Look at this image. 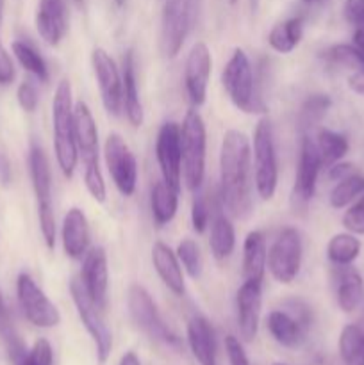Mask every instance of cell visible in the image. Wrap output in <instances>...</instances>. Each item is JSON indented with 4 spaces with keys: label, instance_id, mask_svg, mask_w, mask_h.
<instances>
[{
    "label": "cell",
    "instance_id": "obj_54",
    "mask_svg": "<svg viewBox=\"0 0 364 365\" xmlns=\"http://www.w3.org/2000/svg\"><path fill=\"white\" fill-rule=\"evenodd\" d=\"M302 2H305V4H318V2H321V0H302Z\"/></svg>",
    "mask_w": 364,
    "mask_h": 365
},
{
    "label": "cell",
    "instance_id": "obj_44",
    "mask_svg": "<svg viewBox=\"0 0 364 365\" xmlns=\"http://www.w3.org/2000/svg\"><path fill=\"white\" fill-rule=\"evenodd\" d=\"M225 351H227L228 364L231 365H250L248 355H246L241 341L238 337H234V335H228L225 339Z\"/></svg>",
    "mask_w": 364,
    "mask_h": 365
},
{
    "label": "cell",
    "instance_id": "obj_15",
    "mask_svg": "<svg viewBox=\"0 0 364 365\" xmlns=\"http://www.w3.org/2000/svg\"><path fill=\"white\" fill-rule=\"evenodd\" d=\"M91 66L100 89L103 109L111 116H120L123 113V86H121V71L116 61L106 48L96 46L91 52Z\"/></svg>",
    "mask_w": 364,
    "mask_h": 365
},
{
    "label": "cell",
    "instance_id": "obj_36",
    "mask_svg": "<svg viewBox=\"0 0 364 365\" xmlns=\"http://www.w3.org/2000/svg\"><path fill=\"white\" fill-rule=\"evenodd\" d=\"M321 59L328 66L348 70L350 73H360V71H364V57L357 52L355 46L346 45V43H338V45L328 46L321 53Z\"/></svg>",
    "mask_w": 364,
    "mask_h": 365
},
{
    "label": "cell",
    "instance_id": "obj_22",
    "mask_svg": "<svg viewBox=\"0 0 364 365\" xmlns=\"http://www.w3.org/2000/svg\"><path fill=\"white\" fill-rule=\"evenodd\" d=\"M335 302L345 314L355 312L364 302V280L352 266H334L332 273Z\"/></svg>",
    "mask_w": 364,
    "mask_h": 365
},
{
    "label": "cell",
    "instance_id": "obj_33",
    "mask_svg": "<svg viewBox=\"0 0 364 365\" xmlns=\"http://www.w3.org/2000/svg\"><path fill=\"white\" fill-rule=\"evenodd\" d=\"M360 241L352 232H341L332 235L327 242V259L332 266H352L360 255Z\"/></svg>",
    "mask_w": 364,
    "mask_h": 365
},
{
    "label": "cell",
    "instance_id": "obj_4",
    "mask_svg": "<svg viewBox=\"0 0 364 365\" xmlns=\"http://www.w3.org/2000/svg\"><path fill=\"white\" fill-rule=\"evenodd\" d=\"M221 86L234 103L245 114H264L266 106L257 93L256 73L250 57L243 48H234L221 71Z\"/></svg>",
    "mask_w": 364,
    "mask_h": 365
},
{
    "label": "cell",
    "instance_id": "obj_49",
    "mask_svg": "<svg viewBox=\"0 0 364 365\" xmlns=\"http://www.w3.org/2000/svg\"><path fill=\"white\" fill-rule=\"evenodd\" d=\"M352 45L355 46L357 52H359L360 56L364 57V27L355 29V32H353V41H352Z\"/></svg>",
    "mask_w": 364,
    "mask_h": 365
},
{
    "label": "cell",
    "instance_id": "obj_16",
    "mask_svg": "<svg viewBox=\"0 0 364 365\" xmlns=\"http://www.w3.org/2000/svg\"><path fill=\"white\" fill-rule=\"evenodd\" d=\"M156 157L159 164L161 180L173 191L181 192L182 182V145L181 125L166 121L157 132Z\"/></svg>",
    "mask_w": 364,
    "mask_h": 365
},
{
    "label": "cell",
    "instance_id": "obj_31",
    "mask_svg": "<svg viewBox=\"0 0 364 365\" xmlns=\"http://www.w3.org/2000/svg\"><path fill=\"white\" fill-rule=\"evenodd\" d=\"M339 356L345 365H364V316L359 323L346 324L341 330Z\"/></svg>",
    "mask_w": 364,
    "mask_h": 365
},
{
    "label": "cell",
    "instance_id": "obj_20",
    "mask_svg": "<svg viewBox=\"0 0 364 365\" xmlns=\"http://www.w3.org/2000/svg\"><path fill=\"white\" fill-rule=\"evenodd\" d=\"M36 31L49 46H57L68 32V7L64 0H38Z\"/></svg>",
    "mask_w": 364,
    "mask_h": 365
},
{
    "label": "cell",
    "instance_id": "obj_8",
    "mask_svg": "<svg viewBox=\"0 0 364 365\" xmlns=\"http://www.w3.org/2000/svg\"><path fill=\"white\" fill-rule=\"evenodd\" d=\"M202 0H164L161 13V52L175 59L184 46L186 38L198 20Z\"/></svg>",
    "mask_w": 364,
    "mask_h": 365
},
{
    "label": "cell",
    "instance_id": "obj_24",
    "mask_svg": "<svg viewBox=\"0 0 364 365\" xmlns=\"http://www.w3.org/2000/svg\"><path fill=\"white\" fill-rule=\"evenodd\" d=\"M152 264L156 269L157 277L164 284L168 291L173 292L175 296H182L186 292V282H184V271H182V264L178 260L177 253L164 245L163 241L153 242L152 246Z\"/></svg>",
    "mask_w": 364,
    "mask_h": 365
},
{
    "label": "cell",
    "instance_id": "obj_10",
    "mask_svg": "<svg viewBox=\"0 0 364 365\" xmlns=\"http://www.w3.org/2000/svg\"><path fill=\"white\" fill-rule=\"evenodd\" d=\"M323 170L320 153H318L316 143L310 138V134H303L300 141L298 163H296L295 182H293L291 191V209L295 214H305L310 202L316 192L318 177Z\"/></svg>",
    "mask_w": 364,
    "mask_h": 365
},
{
    "label": "cell",
    "instance_id": "obj_52",
    "mask_svg": "<svg viewBox=\"0 0 364 365\" xmlns=\"http://www.w3.org/2000/svg\"><path fill=\"white\" fill-rule=\"evenodd\" d=\"M74 2L77 7H84V0H74Z\"/></svg>",
    "mask_w": 364,
    "mask_h": 365
},
{
    "label": "cell",
    "instance_id": "obj_26",
    "mask_svg": "<svg viewBox=\"0 0 364 365\" xmlns=\"http://www.w3.org/2000/svg\"><path fill=\"white\" fill-rule=\"evenodd\" d=\"M266 328L271 337L284 348H298L309 331V328L303 327L288 309L271 310L266 317Z\"/></svg>",
    "mask_w": 364,
    "mask_h": 365
},
{
    "label": "cell",
    "instance_id": "obj_17",
    "mask_svg": "<svg viewBox=\"0 0 364 365\" xmlns=\"http://www.w3.org/2000/svg\"><path fill=\"white\" fill-rule=\"evenodd\" d=\"M211 71H213V56L209 46L203 41H196L189 50L184 64L186 95L195 109L206 103Z\"/></svg>",
    "mask_w": 364,
    "mask_h": 365
},
{
    "label": "cell",
    "instance_id": "obj_55",
    "mask_svg": "<svg viewBox=\"0 0 364 365\" xmlns=\"http://www.w3.org/2000/svg\"><path fill=\"white\" fill-rule=\"evenodd\" d=\"M236 2H238V0H231V4H236Z\"/></svg>",
    "mask_w": 364,
    "mask_h": 365
},
{
    "label": "cell",
    "instance_id": "obj_32",
    "mask_svg": "<svg viewBox=\"0 0 364 365\" xmlns=\"http://www.w3.org/2000/svg\"><path fill=\"white\" fill-rule=\"evenodd\" d=\"M314 143H316L318 153H320V159L323 168L334 166L335 163L343 160V157L348 153L350 143L346 139V135L339 134V132L330 130V128H320L316 132V138H314Z\"/></svg>",
    "mask_w": 364,
    "mask_h": 365
},
{
    "label": "cell",
    "instance_id": "obj_14",
    "mask_svg": "<svg viewBox=\"0 0 364 365\" xmlns=\"http://www.w3.org/2000/svg\"><path fill=\"white\" fill-rule=\"evenodd\" d=\"M16 296L25 319L36 328H56L61 323L57 307L50 302L41 287L29 273H20L16 278Z\"/></svg>",
    "mask_w": 364,
    "mask_h": 365
},
{
    "label": "cell",
    "instance_id": "obj_21",
    "mask_svg": "<svg viewBox=\"0 0 364 365\" xmlns=\"http://www.w3.org/2000/svg\"><path fill=\"white\" fill-rule=\"evenodd\" d=\"M61 241H63L64 255L71 260H82V257L91 248V235L86 214L79 207H71L63 217L61 227Z\"/></svg>",
    "mask_w": 364,
    "mask_h": 365
},
{
    "label": "cell",
    "instance_id": "obj_2",
    "mask_svg": "<svg viewBox=\"0 0 364 365\" xmlns=\"http://www.w3.org/2000/svg\"><path fill=\"white\" fill-rule=\"evenodd\" d=\"M74 127L79 159L84 164V185L95 202L103 203L107 198V189L100 170L98 127L89 106L82 100L74 106Z\"/></svg>",
    "mask_w": 364,
    "mask_h": 365
},
{
    "label": "cell",
    "instance_id": "obj_35",
    "mask_svg": "<svg viewBox=\"0 0 364 365\" xmlns=\"http://www.w3.org/2000/svg\"><path fill=\"white\" fill-rule=\"evenodd\" d=\"M0 341L6 346L7 353H9V359L13 360V364H20V360L24 359L27 349H25L20 335L16 334L13 316H11V310L9 307H7L2 291H0Z\"/></svg>",
    "mask_w": 364,
    "mask_h": 365
},
{
    "label": "cell",
    "instance_id": "obj_46",
    "mask_svg": "<svg viewBox=\"0 0 364 365\" xmlns=\"http://www.w3.org/2000/svg\"><path fill=\"white\" fill-rule=\"evenodd\" d=\"M14 77H16L14 63L0 41V86H9L14 81Z\"/></svg>",
    "mask_w": 364,
    "mask_h": 365
},
{
    "label": "cell",
    "instance_id": "obj_29",
    "mask_svg": "<svg viewBox=\"0 0 364 365\" xmlns=\"http://www.w3.org/2000/svg\"><path fill=\"white\" fill-rule=\"evenodd\" d=\"M150 210L156 227L163 228L173 221L178 210V192L173 191L163 180L156 182L150 192Z\"/></svg>",
    "mask_w": 364,
    "mask_h": 365
},
{
    "label": "cell",
    "instance_id": "obj_45",
    "mask_svg": "<svg viewBox=\"0 0 364 365\" xmlns=\"http://www.w3.org/2000/svg\"><path fill=\"white\" fill-rule=\"evenodd\" d=\"M343 13L350 25L355 29L364 27V0H345Z\"/></svg>",
    "mask_w": 364,
    "mask_h": 365
},
{
    "label": "cell",
    "instance_id": "obj_9",
    "mask_svg": "<svg viewBox=\"0 0 364 365\" xmlns=\"http://www.w3.org/2000/svg\"><path fill=\"white\" fill-rule=\"evenodd\" d=\"M127 307L128 314H131L132 321L136 327L148 335L152 341L161 342L170 348H178L181 346V339L171 331V328L164 323L161 317L159 309H157L156 302L152 299L150 292L146 291L143 285L132 284L127 292Z\"/></svg>",
    "mask_w": 364,
    "mask_h": 365
},
{
    "label": "cell",
    "instance_id": "obj_38",
    "mask_svg": "<svg viewBox=\"0 0 364 365\" xmlns=\"http://www.w3.org/2000/svg\"><path fill=\"white\" fill-rule=\"evenodd\" d=\"M363 192L364 175L353 171L352 175L335 182V185L330 191V196H328V202H330L332 209H345V207L352 205Z\"/></svg>",
    "mask_w": 364,
    "mask_h": 365
},
{
    "label": "cell",
    "instance_id": "obj_51",
    "mask_svg": "<svg viewBox=\"0 0 364 365\" xmlns=\"http://www.w3.org/2000/svg\"><path fill=\"white\" fill-rule=\"evenodd\" d=\"M113 2L116 4V7H123L127 4V0H113Z\"/></svg>",
    "mask_w": 364,
    "mask_h": 365
},
{
    "label": "cell",
    "instance_id": "obj_11",
    "mask_svg": "<svg viewBox=\"0 0 364 365\" xmlns=\"http://www.w3.org/2000/svg\"><path fill=\"white\" fill-rule=\"evenodd\" d=\"M303 242L296 228L288 227L275 237L268 250L266 267L271 277L282 285H289L296 280L302 269Z\"/></svg>",
    "mask_w": 364,
    "mask_h": 365
},
{
    "label": "cell",
    "instance_id": "obj_56",
    "mask_svg": "<svg viewBox=\"0 0 364 365\" xmlns=\"http://www.w3.org/2000/svg\"><path fill=\"white\" fill-rule=\"evenodd\" d=\"M273 365H288V364H273Z\"/></svg>",
    "mask_w": 364,
    "mask_h": 365
},
{
    "label": "cell",
    "instance_id": "obj_18",
    "mask_svg": "<svg viewBox=\"0 0 364 365\" xmlns=\"http://www.w3.org/2000/svg\"><path fill=\"white\" fill-rule=\"evenodd\" d=\"M82 287L88 292L89 299L98 309H107V291H109V267H107V253L102 246H91L82 257L81 274Z\"/></svg>",
    "mask_w": 364,
    "mask_h": 365
},
{
    "label": "cell",
    "instance_id": "obj_23",
    "mask_svg": "<svg viewBox=\"0 0 364 365\" xmlns=\"http://www.w3.org/2000/svg\"><path fill=\"white\" fill-rule=\"evenodd\" d=\"M121 86H123V114L128 123L139 128L145 121L143 103L138 91V75H136V53L134 50H125L121 59Z\"/></svg>",
    "mask_w": 364,
    "mask_h": 365
},
{
    "label": "cell",
    "instance_id": "obj_3",
    "mask_svg": "<svg viewBox=\"0 0 364 365\" xmlns=\"http://www.w3.org/2000/svg\"><path fill=\"white\" fill-rule=\"evenodd\" d=\"M52 132L54 152L57 166L64 178L70 180L79 163L74 127V100H71L70 78H61L52 100Z\"/></svg>",
    "mask_w": 364,
    "mask_h": 365
},
{
    "label": "cell",
    "instance_id": "obj_40",
    "mask_svg": "<svg viewBox=\"0 0 364 365\" xmlns=\"http://www.w3.org/2000/svg\"><path fill=\"white\" fill-rule=\"evenodd\" d=\"M220 209H223V207H218L216 210ZM216 210H214V205L209 200V196L196 191L195 198H193V205H191L193 230H195L196 234H203V232L209 228V223L211 220H213L214 214H216Z\"/></svg>",
    "mask_w": 364,
    "mask_h": 365
},
{
    "label": "cell",
    "instance_id": "obj_27",
    "mask_svg": "<svg viewBox=\"0 0 364 365\" xmlns=\"http://www.w3.org/2000/svg\"><path fill=\"white\" fill-rule=\"evenodd\" d=\"M268 246L263 232L252 230L243 242V278L252 282H263L266 273Z\"/></svg>",
    "mask_w": 364,
    "mask_h": 365
},
{
    "label": "cell",
    "instance_id": "obj_37",
    "mask_svg": "<svg viewBox=\"0 0 364 365\" xmlns=\"http://www.w3.org/2000/svg\"><path fill=\"white\" fill-rule=\"evenodd\" d=\"M11 50H13L14 57L20 63V66L24 68L27 73H31L32 77L38 78L39 82L49 81V66H46V61L43 59L41 53L27 41H21V39H16L11 45Z\"/></svg>",
    "mask_w": 364,
    "mask_h": 365
},
{
    "label": "cell",
    "instance_id": "obj_5",
    "mask_svg": "<svg viewBox=\"0 0 364 365\" xmlns=\"http://www.w3.org/2000/svg\"><path fill=\"white\" fill-rule=\"evenodd\" d=\"M27 163L32 189H34L36 205H38L39 232H41L46 248L54 250V246H56L57 225L52 200V170H50V163L45 150L38 143H32L31 148H29Z\"/></svg>",
    "mask_w": 364,
    "mask_h": 365
},
{
    "label": "cell",
    "instance_id": "obj_41",
    "mask_svg": "<svg viewBox=\"0 0 364 365\" xmlns=\"http://www.w3.org/2000/svg\"><path fill=\"white\" fill-rule=\"evenodd\" d=\"M54 364V349L46 339H38L31 349L25 353L24 359L16 365H52Z\"/></svg>",
    "mask_w": 364,
    "mask_h": 365
},
{
    "label": "cell",
    "instance_id": "obj_12",
    "mask_svg": "<svg viewBox=\"0 0 364 365\" xmlns=\"http://www.w3.org/2000/svg\"><path fill=\"white\" fill-rule=\"evenodd\" d=\"M70 294L71 302H74L75 309H77L79 319L84 324L86 331H88L93 344H95L96 359H98L100 364H106L111 355V349H113V334H111L109 327H107L106 319H103V310L98 309L89 299L88 292L82 287L81 278H71Z\"/></svg>",
    "mask_w": 364,
    "mask_h": 365
},
{
    "label": "cell",
    "instance_id": "obj_43",
    "mask_svg": "<svg viewBox=\"0 0 364 365\" xmlns=\"http://www.w3.org/2000/svg\"><path fill=\"white\" fill-rule=\"evenodd\" d=\"M16 100H18V106H20L25 113H34V110L38 109V103H39V95L36 86L32 84L31 81L21 82V84L18 86Z\"/></svg>",
    "mask_w": 364,
    "mask_h": 365
},
{
    "label": "cell",
    "instance_id": "obj_48",
    "mask_svg": "<svg viewBox=\"0 0 364 365\" xmlns=\"http://www.w3.org/2000/svg\"><path fill=\"white\" fill-rule=\"evenodd\" d=\"M348 86L352 91H355L357 95L364 96V71L360 73H352L348 77Z\"/></svg>",
    "mask_w": 364,
    "mask_h": 365
},
{
    "label": "cell",
    "instance_id": "obj_39",
    "mask_svg": "<svg viewBox=\"0 0 364 365\" xmlns=\"http://www.w3.org/2000/svg\"><path fill=\"white\" fill-rule=\"evenodd\" d=\"M177 257L181 260L182 267H184L186 273L189 274V278L193 280H198L202 277L203 271V260H202V253H200L198 245H196L193 239L186 237L178 242L177 246Z\"/></svg>",
    "mask_w": 364,
    "mask_h": 365
},
{
    "label": "cell",
    "instance_id": "obj_28",
    "mask_svg": "<svg viewBox=\"0 0 364 365\" xmlns=\"http://www.w3.org/2000/svg\"><path fill=\"white\" fill-rule=\"evenodd\" d=\"M209 248L216 260H227L236 248V230L231 216L225 210H216L209 223Z\"/></svg>",
    "mask_w": 364,
    "mask_h": 365
},
{
    "label": "cell",
    "instance_id": "obj_19",
    "mask_svg": "<svg viewBox=\"0 0 364 365\" xmlns=\"http://www.w3.org/2000/svg\"><path fill=\"white\" fill-rule=\"evenodd\" d=\"M263 309V282L245 280L236 294V321L239 335L245 342L257 337Z\"/></svg>",
    "mask_w": 364,
    "mask_h": 365
},
{
    "label": "cell",
    "instance_id": "obj_30",
    "mask_svg": "<svg viewBox=\"0 0 364 365\" xmlns=\"http://www.w3.org/2000/svg\"><path fill=\"white\" fill-rule=\"evenodd\" d=\"M303 38V18L293 16L278 21L268 34V45L277 53H291Z\"/></svg>",
    "mask_w": 364,
    "mask_h": 365
},
{
    "label": "cell",
    "instance_id": "obj_7",
    "mask_svg": "<svg viewBox=\"0 0 364 365\" xmlns=\"http://www.w3.org/2000/svg\"><path fill=\"white\" fill-rule=\"evenodd\" d=\"M252 166L253 185L261 200L270 202L277 192L278 163L275 150V135L271 121L261 118L256 125L252 138Z\"/></svg>",
    "mask_w": 364,
    "mask_h": 365
},
{
    "label": "cell",
    "instance_id": "obj_1",
    "mask_svg": "<svg viewBox=\"0 0 364 365\" xmlns=\"http://www.w3.org/2000/svg\"><path fill=\"white\" fill-rule=\"evenodd\" d=\"M252 143L239 130H227L220 148V202L225 212L245 220L252 212Z\"/></svg>",
    "mask_w": 364,
    "mask_h": 365
},
{
    "label": "cell",
    "instance_id": "obj_42",
    "mask_svg": "<svg viewBox=\"0 0 364 365\" xmlns=\"http://www.w3.org/2000/svg\"><path fill=\"white\" fill-rule=\"evenodd\" d=\"M343 227L346 228V232L364 235V192L343 214Z\"/></svg>",
    "mask_w": 364,
    "mask_h": 365
},
{
    "label": "cell",
    "instance_id": "obj_13",
    "mask_svg": "<svg viewBox=\"0 0 364 365\" xmlns=\"http://www.w3.org/2000/svg\"><path fill=\"white\" fill-rule=\"evenodd\" d=\"M103 159L114 187L121 196H132L138 185V163L127 141L116 132H111L103 143Z\"/></svg>",
    "mask_w": 364,
    "mask_h": 365
},
{
    "label": "cell",
    "instance_id": "obj_6",
    "mask_svg": "<svg viewBox=\"0 0 364 365\" xmlns=\"http://www.w3.org/2000/svg\"><path fill=\"white\" fill-rule=\"evenodd\" d=\"M182 145V178L186 187L191 192L202 189L206 178V152H207V128L203 118L193 107L186 113L181 125Z\"/></svg>",
    "mask_w": 364,
    "mask_h": 365
},
{
    "label": "cell",
    "instance_id": "obj_53",
    "mask_svg": "<svg viewBox=\"0 0 364 365\" xmlns=\"http://www.w3.org/2000/svg\"><path fill=\"white\" fill-rule=\"evenodd\" d=\"M2 14H4V0H0V21H2Z\"/></svg>",
    "mask_w": 364,
    "mask_h": 365
},
{
    "label": "cell",
    "instance_id": "obj_47",
    "mask_svg": "<svg viewBox=\"0 0 364 365\" xmlns=\"http://www.w3.org/2000/svg\"><path fill=\"white\" fill-rule=\"evenodd\" d=\"M353 171H355V166H353V164L341 163V160H339V163H335L334 166L328 168V177H330L332 180L338 182V180H341V178L352 175Z\"/></svg>",
    "mask_w": 364,
    "mask_h": 365
},
{
    "label": "cell",
    "instance_id": "obj_25",
    "mask_svg": "<svg viewBox=\"0 0 364 365\" xmlns=\"http://www.w3.org/2000/svg\"><path fill=\"white\" fill-rule=\"evenodd\" d=\"M188 346L200 365H216V335L203 316H193L186 328Z\"/></svg>",
    "mask_w": 364,
    "mask_h": 365
},
{
    "label": "cell",
    "instance_id": "obj_34",
    "mask_svg": "<svg viewBox=\"0 0 364 365\" xmlns=\"http://www.w3.org/2000/svg\"><path fill=\"white\" fill-rule=\"evenodd\" d=\"M330 106V96L325 95V93H314V95L307 96L305 102L300 107L298 114V128L302 135L313 132V128H316L321 123V120L327 116Z\"/></svg>",
    "mask_w": 364,
    "mask_h": 365
},
{
    "label": "cell",
    "instance_id": "obj_50",
    "mask_svg": "<svg viewBox=\"0 0 364 365\" xmlns=\"http://www.w3.org/2000/svg\"><path fill=\"white\" fill-rule=\"evenodd\" d=\"M118 365H141V362H139L138 355H136L134 351H127L123 356H121L120 364Z\"/></svg>",
    "mask_w": 364,
    "mask_h": 365
}]
</instances>
